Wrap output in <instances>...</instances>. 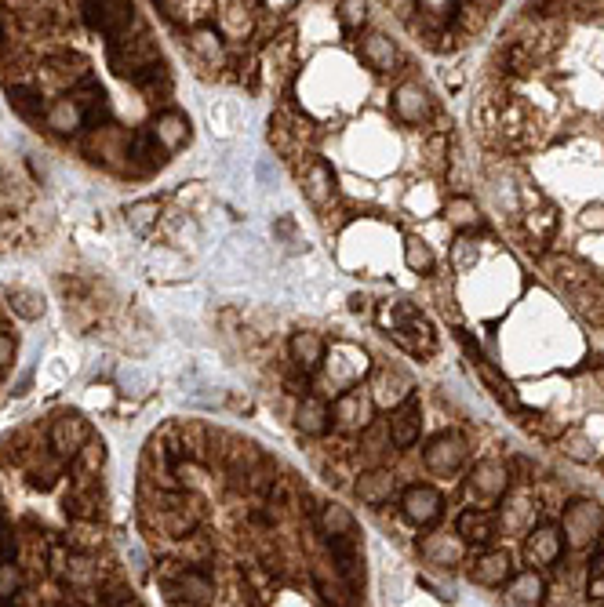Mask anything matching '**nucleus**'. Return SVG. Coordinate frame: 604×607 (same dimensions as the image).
Instances as JSON below:
<instances>
[{
	"mask_svg": "<svg viewBox=\"0 0 604 607\" xmlns=\"http://www.w3.org/2000/svg\"><path fill=\"white\" fill-rule=\"evenodd\" d=\"M81 11L91 30L102 33L110 44L128 37L131 22H135V4L131 0H81Z\"/></svg>",
	"mask_w": 604,
	"mask_h": 607,
	"instance_id": "1",
	"label": "nucleus"
},
{
	"mask_svg": "<svg viewBox=\"0 0 604 607\" xmlns=\"http://www.w3.org/2000/svg\"><path fill=\"white\" fill-rule=\"evenodd\" d=\"M604 531V513L597 502L590 498H575L564 506V517H561V538L568 542L572 549H586L594 546L597 538Z\"/></svg>",
	"mask_w": 604,
	"mask_h": 607,
	"instance_id": "2",
	"label": "nucleus"
},
{
	"mask_svg": "<svg viewBox=\"0 0 604 607\" xmlns=\"http://www.w3.org/2000/svg\"><path fill=\"white\" fill-rule=\"evenodd\" d=\"M84 157L106 171H124L128 168V135L110 124H99L84 135Z\"/></svg>",
	"mask_w": 604,
	"mask_h": 607,
	"instance_id": "3",
	"label": "nucleus"
},
{
	"mask_svg": "<svg viewBox=\"0 0 604 607\" xmlns=\"http://www.w3.org/2000/svg\"><path fill=\"white\" fill-rule=\"evenodd\" d=\"M91 437H95V433H91V422L84 415H77V411H62V415L51 418L48 426V448L59 458H66V462H73V458L81 455V448Z\"/></svg>",
	"mask_w": 604,
	"mask_h": 607,
	"instance_id": "4",
	"label": "nucleus"
},
{
	"mask_svg": "<svg viewBox=\"0 0 604 607\" xmlns=\"http://www.w3.org/2000/svg\"><path fill=\"white\" fill-rule=\"evenodd\" d=\"M332 422L339 429H350V433H361L375 422V400L368 389H346L339 393L332 404Z\"/></svg>",
	"mask_w": 604,
	"mask_h": 607,
	"instance_id": "5",
	"label": "nucleus"
},
{
	"mask_svg": "<svg viewBox=\"0 0 604 607\" xmlns=\"http://www.w3.org/2000/svg\"><path fill=\"white\" fill-rule=\"evenodd\" d=\"M390 106H393V113H397V120H401V124H408V128H423L426 120L433 117L430 91H426L423 84H415V80H404V84H397V88H393Z\"/></svg>",
	"mask_w": 604,
	"mask_h": 607,
	"instance_id": "6",
	"label": "nucleus"
},
{
	"mask_svg": "<svg viewBox=\"0 0 604 607\" xmlns=\"http://www.w3.org/2000/svg\"><path fill=\"white\" fill-rule=\"evenodd\" d=\"M466 455H470V444H466V437H459V433H441V437L430 440V448L423 451V462L430 473H437V477H448V473H455V469L463 466Z\"/></svg>",
	"mask_w": 604,
	"mask_h": 607,
	"instance_id": "7",
	"label": "nucleus"
},
{
	"mask_svg": "<svg viewBox=\"0 0 604 607\" xmlns=\"http://www.w3.org/2000/svg\"><path fill=\"white\" fill-rule=\"evenodd\" d=\"M510 466L506 462H499V458H484V462H477V469L470 473V495L477 498V502H499V498H506V491H510Z\"/></svg>",
	"mask_w": 604,
	"mask_h": 607,
	"instance_id": "8",
	"label": "nucleus"
},
{
	"mask_svg": "<svg viewBox=\"0 0 604 607\" xmlns=\"http://www.w3.org/2000/svg\"><path fill=\"white\" fill-rule=\"evenodd\" d=\"M168 164V153L157 139H153V131H139V135H131L128 139V168L124 175H135V179H146L153 171H161Z\"/></svg>",
	"mask_w": 604,
	"mask_h": 607,
	"instance_id": "9",
	"label": "nucleus"
},
{
	"mask_svg": "<svg viewBox=\"0 0 604 607\" xmlns=\"http://www.w3.org/2000/svg\"><path fill=\"white\" fill-rule=\"evenodd\" d=\"M514 578V557L510 549H484L481 557L470 564V582L484 589H499Z\"/></svg>",
	"mask_w": 604,
	"mask_h": 607,
	"instance_id": "10",
	"label": "nucleus"
},
{
	"mask_svg": "<svg viewBox=\"0 0 604 607\" xmlns=\"http://www.w3.org/2000/svg\"><path fill=\"white\" fill-rule=\"evenodd\" d=\"M102 506H106V491H102L99 477H77L70 495H66V513L73 520H99Z\"/></svg>",
	"mask_w": 604,
	"mask_h": 607,
	"instance_id": "11",
	"label": "nucleus"
},
{
	"mask_svg": "<svg viewBox=\"0 0 604 607\" xmlns=\"http://www.w3.org/2000/svg\"><path fill=\"white\" fill-rule=\"evenodd\" d=\"M299 186L313 208H328L335 200V171L324 160H306L299 164Z\"/></svg>",
	"mask_w": 604,
	"mask_h": 607,
	"instance_id": "12",
	"label": "nucleus"
},
{
	"mask_svg": "<svg viewBox=\"0 0 604 607\" xmlns=\"http://www.w3.org/2000/svg\"><path fill=\"white\" fill-rule=\"evenodd\" d=\"M401 509H404V517L412 520V524L426 528V524H433V520L441 517L444 498H441V491L430 488V484H412V488H404Z\"/></svg>",
	"mask_w": 604,
	"mask_h": 607,
	"instance_id": "13",
	"label": "nucleus"
},
{
	"mask_svg": "<svg viewBox=\"0 0 604 607\" xmlns=\"http://www.w3.org/2000/svg\"><path fill=\"white\" fill-rule=\"evenodd\" d=\"M386 429H390L393 448H412L415 440H419V433H423V408H419L415 393L404 400V404H397V408L390 411V422H386Z\"/></svg>",
	"mask_w": 604,
	"mask_h": 607,
	"instance_id": "14",
	"label": "nucleus"
},
{
	"mask_svg": "<svg viewBox=\"0 0 604 607\" xmlns=\"http://www.w3.org/2000/svg\"><path fill=\"white\" fill-rule=\"evenodd\" d=\"M357 55H361L364 66L375 70V73H393L397 66H401V51H397V44H393L386 33H375V30H368L361 37Z\"/></svg>",
	"mask_w": 604,
	"mask_h": 607,
	"instance_id": "15",
	"label": "nucleus"
},
{
	"mask_svg": "<svg viewBox=\"0 0 604 607\" xmlns=\"http://www.w3.org/2000/svg\"><path fill=\"white\" fill-rule=\"evenodd\" d=\"M561 549H564V538H561V528H554V524H539V528H532L528 538H524V557H528L532 568H550V564L561 557Z\"/></svg>",
	"mask_w": 604,
	"mask_h": 607,
	"instance_id": "16",
	"label": "nucleus"
},
{
	"mask_svg": "<svg viewBox=\"0 0 604 607\" xmlns=\"http://www.w3.org/2000/svg\"><path fill=\"white\" fill-rule=\"evenodd\" d=\"M44 124H48V131H55V135H77L81 128H88V117H84L77 95L70 91V95H59V99L48 102Z\"/></svg>",
	"mask_w": 604,
	"mask_h": 607,
	"instance_id": "17",
	"label": "nucleus"
},
{
	"mask_svg": "<svg viewBox=\"0 0 604 607\" xmlns=\"http://www.w3.org/2000/svg\"><path fill=\"white\" fill-rule=\"evenodd\" d=\"M368 393H372L375 408H397V404H404V400L412 397V382L404 379L401 371L393 368H375L372 375V386H368Z\"/></svg>",
	"mask_w": 604,
	"mask_h": 607,
	"instance_id": "18",
	"label": "nucleus"
},
{
	"mask_svg": "<svg viewBox=\"0 0 604 607\" xmlns=\"http://www.w3.org/2000/svg\"><path fill=\"white\" fill-rule=\"evenodd\" d=\"M150 131H153V139L164 146V153H168V157H172V153H179L182 146H190V135H193L190 117H186V113H179V110L157 113V120H153Z\"/></svg>",
	"mask_w": 604,
	"mask_h": 607,
	"instance_id": "19",
	"label": "nucleus"
},
{
	"mask_svg": "<svg viewBox=\"0 0 604 607\" xmlns=\"http://www.w3.org/2000/svg\"><path fill=\"white\" fill-rule=\"evenodd\" d=\"M62 473H66V458H59L55 451H41L33 448L30 458H26V480H30L33 488H55L62 480Z\"/></svg>",
	"mask_w": 604,
	"mask_h": 607,
	"instance_id": "20",
	"label": "nucleus"
},
{
	"mask_svg": "<svg viewBox=\"0 0 604 607\" xmlns=\"http://www.w3.org/2000/svg\"><path fill=\"white\" fill-rule=\"evenodd\" d=\"M393 488H397V477L383 466H372L353 484V491H357V498H361L364 506H386L393 498Z\"/></svg>",
	"mask_w": 604,
	"mask_h": 607,
	"instance_id": "21",
	"label": "nucleus"
},
{
	"mask_svg": "<svg viewBox=\"0 0 604 607\" xmlns=\"http://www.w3.org/2000/svg\"><path fill=\"white\" fill-rule=\"evenodd\" d=\"M317 535L321 538H353V535H361L357 531V520H353V513L346 506H339V502H324L321 509H317Z\"/></svg>",
	"mask_w": 604,
	"mask_h": 607,
	"instance_id": "22",
	"label": "nucleus"
},
{
	"mask_svg": "<svg viewBox=\"0 0 604 607\" xmlns=\"http://www.w3.org/2000/svg\"><path fill=\"white\" fill-rule=\"evenodd\" d=\"M524 233H528L532 251H543L557 233V208L554 204L539 200L535 208H528V215H524Z\"/></svg>",
	"mask_w": 604,
	"mask_h": 607,
	"instance_id": "23",
	"label": "nucleus"
},
{
	"mask_svg": "<svg viewBox=\"0 0 604 607\" xmlns=\"http://www.w3.org/2000/svg\"><path fill=\"white\" fill-rule=\"evenodd\" d=\"M4 95H8L11 110L19 113L22 120H30V124H37V120H44V91L37 88V84H22V80H8V88H4Z\"/></svg>",
	"mask_w": 604,
	"mask_h": 607,
	"instance_id": "24",
	"label": "nucleus"
},
{
	"mask_svg": "<svg viewBox=\"0 0 604 607\" xmlns=\"http://www.w3.org/2000/svg\"><path fill=\"white\" fill-rule=\"evenodd\" d=\"M455 535L463 538L466 546H488L495 538V517L488 509H463L455 520Z\"/></svg>",
	"mask_w": 604,
	"mask_h": 607,
	"instance_id": "25",
	"label": "nucleus"
},
{
	"mask_svg": "<svg viewBox=\"0 0 604 607\" xmlns=\"http://www.w3.org/2000/svg\"><path fill=\"white\" fill-rule=\"evenodd\" d=\"M288 353H292L295 368L299 371H317L328 357V346L317 331H295L292 342H288Z\"/></svg>",
	"mask_w": 604,
	"mask_h": 607,
	"instance_id": "26",
	"label": "nucleus"
},
{
	"mask_svg": "<svg viewBox=\"0 0 604 607\" xmlns=\"http://www.w3.org/2000/svg\"><path fill=\"white\" fill-rule=\"evenodd\" d=\"M506 597L514 607H539L546 597L543 575L539 571H514V578L506 582Z\"/></svg>",
	"mask_w": 604,
	"mask_h": 607,
	"instance_id": "27",
	"label": "nucleus"
},
{
	"mask_svg": "<svg viewBox=\"0 0 604 607\" xmlns=\"http://www.w3.org/2000/svg\"><path fill=\"white\" fill-rule=\"evenodd\" d=\"M255 33V15L244 4H222L219 8V37L244 44Z\"/></svg>",
	"mask_w": 604,
	"mask_h": 607,
	"instance_id": "28",
	"label": "nucleus"
},
{
	"mask_svg": "<svg viewBox=\"0 0 604 607\" xmlns=\"http://www.w3.org/2000/svg\"><path fill=\"white\" fill-rule=\"evenodd\" d=\"M295 426L306 437H321L324 429L332 426V408L321 397H302L299 408H295Z\"/></svg>",
	"mask_w": 604,
	"mask_h": 607,
	"instance_id": "29",
	"label": "nucleus"
},
{
	"mask_svg": "<svg viewBox=\"0 0 604 607\" xmlns=\"http://www.w3.org/2000/svg\"><path fill=\"white\" fill-rule=\"evenodd\" d=\"M186 44H190L193 55L201 62H208V66H222V62H226V44H222L219 30H212V26H193Z\"/></svg>",
	"mask_w": 604,
	"mask_h": 607,
	"instance_id": "30",
	"label": "nucleus"
},
{
	"mask_svg": "<svg viewBox=\"0 0 604 607\" xmlns=\"http://www.w3.org/2000/svg\"><path fill=\"white\" fill-rule=\"evenodd\" d=\"M423 557L430 560V564H437V568H452V564H459V560L466 557V542L459 535H430L423 542Z\"/></svg>",
	"mask_w": 604,
	"mask_h": 607,
	"instance_id": "31",
	"label": "nucleus"
},
{
	"mask_svg": "<svg viewBox=\"0 0 604 607\" xmlns=\"http://www.w3.org/2000/svg\"><path fill=\"white\" fill-rule=\"evenodd\" d=\"M488 11H492V0H455L452 4V26L463 33V37H470V33L484 30Z\"/></svg>",
	"mask_w": 604,
	"mask_h": 607,
	"instance_id": "32",
	"label": "nucleus"
},
{
	"mask_svg": "<svg viewBox=\"0 0 604 607\" xmlns=\"http://www.w3.org/2000/svg\"><path fill=\"white\" fill-rule=\"evenodd\" d=\"M444 222L452 229H477L481 226V208H477V200L474 197H466V193H455V197L444 200V208H441Z\"/></svg>",
	"mask_w": 604,
	"mask_h": 607,
	"instance_id": "33",
	"label": "nucleus"
},
{
	"mask_svg": "<svg viewBox=\"0 0 604 607\" xmlns=\"http://www.w3.org/2000/svg\"><path fill=\"white\" fill-rule=\"evenodd\" d=\"M102 538H106V531H102L99 520H73L62 542H66L73 553H99Z\"/></svg>",
	"mask_w": 604,
	"mask_h": 607,
	"instance_id": "34",
	"label": "nucleus"
},
{
	"mask_svg": "<svg viewBox=\"0 0 604 607\" xmlns=\"http://www.w3.org/2000/svg\"><path fill=\"white\" fill-rule=\"evenodd\" d=\"M4 302H8L11 313H19L22 320H41L44 317V295L41 291L8 284V288H4Z\"/></svg>",
	"mask_w": 604,
	"mask_h": 607,
	"instance_id": "35",
	"label": "nucleus"
},
{
	"mask_svg": "<svg viewBox=\"0 0 604 607\" xmlns=\"http://www.w3.org/2000/svg\"><path fill=\"white\" fill-rule=\"evenodd\" d=\"M157 219H161V200H135V204H128L124 208V222H128V229H135V233H146V229L157 226Z\"/></svg>",
	"mask_w": 604,
	"mask_h": 607,
	"instance_id": "36",
	"label": "nucleus"
},
{
	"mask_svg": "<svg viewBox=\"0 0 604 607\" xmlns=\"http://www.w3.org/2000/svg\"><path fill=\"white\" fill-rule=\"evenodd\" d=\"M102 466H106V444H102V437H91L81 448V455L73 458V473L77 477H99Z\"/></svg>",
	"mask_w": 604,
	"mask_h": 607,
	"instance_id": "37",
	"label": "nucleus"
},
{
	"mask_svg": "<svg viewBox=\"0 0 604 607\" xmlns=\"http://www.w3.org/2000/svg\"><path fill=\"white\" fill-rule=\"evenodd\" d=\"M404 262H408V269H412V273L426 277V273H433V266H437V255H433V248L426 244V240L408 237V240H404Z\"/></svg>",
	"mask_w": 604,
	"mask_h": 607,
	"instance_id": "38",
	"label": "nucleus"
},
{
	"mask_svg": "<svg viewBox=\"0 0 604 607\" xmlns=\"http://www.w3.org/2000/svg\"><path fill=\"white\" fill-rule=\"evenodd\" d=\"M30 204V190L11 175H0V215H19Z\"/></svg>",
	"mask_w": 604,
	"mask_h": 607,
	"instance_id": "39",
	"label": "nucleus"
},
{
	"mask_svg": "<svg viewBox=\"0 0 604 607\" xmlns=\"http://www.w3.org/2000/svg\"><path fill=\"white\" fill-rule=\"evenodd\" d=\"M22 586H26V571L19 560H0V604L8 607L22 593Z\"/></svg>",
	"mask_w": 604,
	"mask_h": 607,
	"instance_id": "40",
	"label": "nucleus"
},
{
	"mask_svg": "<svg viewBox=\"0 0 604 607\" xmlns=\"http://www.w3.org/2000/svg\"><path fill=\"white\" fill-rule=\"evenodd\" d=\"M390 429L386 426H379V422H372V426L368 429H361V451L368 458H372V462H379V458L386 455V451H390Z\"/></svg>",
	"mask_w": 604,
	"mask_h": 607,
	"instance_id": "41",
	"label": "nucleus"
},
{
	"mask_svg": "<svg viewBox=\"0 0 604 607\" xmlns=\"http://www.w3.org/2000/svg\"><path fill=\"white\" fill-rule=\"evenodd\" d=\"M339 22H343V30L361 33L368 22V4L364 0H339Z\"/></svg>",
	"mask_w": 604,
	"mask_h": 607,
	"instance_id": "42",
	"label": "nucleus"
},
{
	"mask_svg": "<svg viewBox=\"0 0 604 607\" xmlns=\"http://www.w3.org/2000/svg\"><path fill=\"white\" fill-rule=\"evenodd\" d=\"M564 451H568V458H575V462H594L597 458V444L586 437V433H579V429L564 437Z\"/></svg>",
	"mask_w": 604,
	"mask_h": 607,
	"instance_id": "43",
	"label": "nucleus"
},
{
	"mask_svg": "<svg viewBox=\"0 0 604 607\" xmlns=\"http://www.w3.org/2000/svg\"><path fill=\"white\" fill-rule=\"evenodd\" d=\"M208 120H212V128L219 131V135H233V120H230V110H226V102L212 106V110H208Z\"/></svg>",
	"mask_w": 604,
	"mask_h": 607,
	"instance_id": "44",
	"label": "nucleus"
},
{
	"mask_svg": "<svg viewBox=\"0 0 604 607\" xmlns=\"http://www.w3.org/2000/svg\"><path fill=\"white\" fill-rule=\"evenodd\" d=\"M157 8H161L164 19L182 22L186 19V11H190V0H157Z\"/></svg>",
	"mask_w": 604,
	"mask_h": 607,
	"instance_id": "45",
	"label": "nucleus"
},
{
	"mask_svg": "<svg viewBox=\"0 0 604 607\" xmlns=\"http://www.w3.org/2000/svg\"><path fill=\"white\" fill-rule=\"evenodd\" d=\"M15 349H19L15 335H8V331H0V371L11 368V360H15Z\"/></svg>",
	"mask_w": 604,
	"mask_h": 607,
	"instance_id": "46",
	"label": "nucleus"
},
{
	"mask_svg": "<svg viewBox=\"0 0 604 607\" xmlns=\"http://www.w3.org/2000/svg\"><path fill=\"white\" fill-rule=\"evenodd\" d=\"M583 226H586V229H604V204H597V208H586V211H583Z\"/></svg>",
	"mask_w": 604,
	"mask_h": 607,
	"instance_id": "47",
	"label": "nucleus"
},
{
	"mask_svg": "<svg viewBox=\"0 0 604 607\" xmlns=\"http://www.w3.org/2000/svg\"><path fill=\"white\" fill-rule=\"evenodd\" d=\"M597 575H604V549L594 553V560H590V578H597Z\"/></svg>",
	"mask_w": 604,
	"mask_h": 607,
	"instance_id": "48",
	"label": "nucleus"
},
{
	"mask_svg": "<svg viewBox=\"0 0 604 607\" xmlns=\"http://www.w3.org/2000/svg\"><path fill=\"white\" fill-rule=\"evenodd\" d=\"M4 40H8V37H4V26H0V51H4Z\"/></svg>",
	"mask_w": 604,
	"mask_h": 607,
	"instance_id": "49",
	"label": "nucleus"
}]
</instances>
